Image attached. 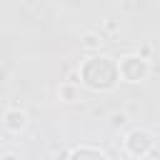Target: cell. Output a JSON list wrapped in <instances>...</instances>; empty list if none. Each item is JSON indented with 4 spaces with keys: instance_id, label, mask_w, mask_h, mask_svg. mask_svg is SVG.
<instances>
[{
    "instance_id": "cell-1",
    "label": "cell",
    "mask_w": 160,
    "mask_h": 160,
    "mask_svg": "<svg viewBox=\"0 0 160 160\" xmlns=\"http://www.w3.org/2000/svg\"><path fill=\"white\" fill-rule=\"evenodd\" d=\"M118 72H120V78H125L128 82H140V80L148 78V60L140 58V55H128V58L120 60Z\"/></svg>"
},
{
    "instance_id": "cell-4",
    "label": "cell",
    "mask_w": 160,
    "mask_h": 160,
    "mask_svg": "<svg viewBox=\"0 0 160 160\" xmlns=\"http://www.w3.org/2000/svg\"><path fill=\"white\" fill-rule=\"evenodd\" d=\"M0 148H2V138H0Z\"/></svg>"
},
{
    "instance_id": "cell-3",
    "label": "cell",
    "mask_w": 160,
    "mask_h": 160,
    "mask_svg": "<svg viewBox=\"0 0 160 160\" xmlns=\"http://www.w3.org/2000/svg\"><path fill=\"white\" fill-rule=\"evenodd\" d=\"M2 160H18V155H12V152H8V155H5Z\"/></svg>"
},
{
    "instance_id": "cell-2",
    "label": "cell",
    "mask_w": 160,
    "mask_h": 160,
    "mask_svg": "<svg viewBox=\"0 0 160 160\" xmlns=\"http://www.w3.org/2000/svg\"><path fill=\"white\" fill-rule=\"evenodd\" d=\"M5 125H8L10 130H22V128L28 125V115H25L22 110H8V112H5Z\"/></svg>"
}]
</instances>
